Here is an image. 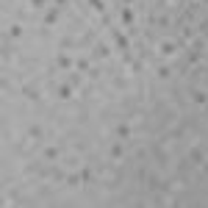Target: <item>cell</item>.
<instances>
[{
	"label": "cell",
	"mask_w": 208,
	"mask_h": 208,
	"mask_svg": "<svg viewBox=\"0 0 208 208\" xmlns=\"http://www.w3.org/2000/svg\"><path fill=\"white\" fill-rule=\"evenodd\" d=\"M172 50H175V47H172V42H164V44H161V53H172Z\"/></svg>",
	"instance_id": "6da1fadb"
}]
</instances>
